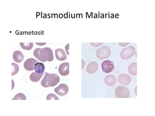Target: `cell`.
<instances>
[{
	"label": "cell",
	"mask_w": 155,
	"mask_h": 116,
	"mask_svg": "<svg viewBox=\"0 0 155 116\" xmlns=\"http://www.w3.org/2000/svg\"><path fill=\"white\" fill-rule=\"evenodd\" d=\"M33 56L42 61H52L54 60V54L52 50L50 48H36L33 51Z\"/></svg>",
	"instance_id": "6da1fadb"
},
{
	"label": "cell",
	"mask_w": 155,
	"mask_h": 116,
	"mask_svg": "<svg viewBox=\"0 0 155 116\" xmlns=\"http://www.w3.org/2000/svg\"><path fill=\"white\" fill-rule=\"evenodd\" d=\"M111 50L107 45H104L100 48H98L96 51V56L100 60L107 59L110 57L111 54Z\"/></svg>",
	"instance_id": "7a4b0ae2"
},
{
	"label": "cell",
	"mask_w": 155,
	"mask_h": 116,
	"mask_svg": "<svg viewBox=\"0 0 155 116\" xmlns=\"http://www.w3.org/2000/svg\"><path fill=\"white\" fill-rule=\"evenodd\" d=\"M136 53V48L133 45H130L126 48H124L120 53V57L123 60H127L131 59Z\"/></svg>",
	"instance_id": "3957f363"
},
{
	"label": "cell",
	"mask_w": 155,
	"mask_h": 116,
	"mask_svg": "<svg viewBox=\"0 0 155 116\" xmlns=\"http://www.w3.org/2000/svg\"><path fill=\"white\" fill-rule=\"evenodd\" d=\"M116 98H127L130 97V90L127 87L123 86H119L116 87L114 91Z\"/></svg>",
	"instance_id": "277c9868"
},
{
	"label": "cell",
	"mask_w": 155,
	"mask_h": 116,
	"mask_svg": "<svg viewBox=\"0 0 155 116\" xmlns=\"http://www.w3.org/2000/svg\"><path fill=\"white\" fill-rule=\"evenodd\" d=\"M101 68L105 73H108L112 72L114 69V64L112 61L105 60L102 63Z\"/></svg>",
	"instance_id": "5b68a950"
},
{
	"label": "cell",
	"mask_w": 155,
	"mask_h": 116,
	"mask_svg": "<svg viewBox=\"0 0 155 116\" xmlns=\"http://www.w3.org/2000/svg\"><path fill=\"white\" fill-rule=\"evenodd\" d=\"M60 77L57 74L52 73L50 74L47 79V84L49 87H54L57 85L60 82Z\"/></svg>",
	"instance_id": "8992f818"
},
{
	"label": "cell",
	"mask_w": 155,
	"mask_h": 116,
	"mask_svg": "<svg viewBox=\"0 0 155 116\" xmlns=\"http://www.w3.org/2000/svg\"><path fill=\"white\" fill-rule=\"evenodd\" d=\"M118 81L121 85L128 86L131 83V77L127 74L122 73L118 77Z\"/></svg>",
	"instance_id": "52a82bcc"
},
{
	"label": "cell",
	"mask_w": 155,
	"mask_h": 116,
	"mask_svg": "<svg viewBox=\"0 0 155 116\" xmlns=\"http://www.w3.org/2000/svg\"><path fill=\"white\" fill-rule=\"evenodd\" d=\"M38 61L33 58H29L25 61L24 63V68L26 70L28 71H33L34 70L35 65Z\"/></svg>",
	"instance_id": "ba28073f"
},
{
	"label": "cell",
	"mask_w": 155,
	"mask_h": 116,
	"mask_svg": "<svg viewBox=\"0 0 155 116\" xmlns=\"http://www.w3.org/2000/svg\"><path fill=\"white\" fill-rule=\"evenodd\" d=\"M54 92L60 96H64L68 93V87L65 84H60L58 87L54 89Z\"/></svg>",
	"instance_id": "9c48e42d"
},
{
	"label": "cell",
	"mask_w": 155,
	"mask_h": 116,
	"mask_svg": "<svg viewBox=\"0 0 155 116\" xmlns=\"http://www.w3.org/2000/svg\"><path fill=\"white\" fill-rule=\"evenodd\" d=\"M59 73L62 76H66L70 73V63H62L59 66Z\"/></svg>",
	"instance_id": "30bf717a"
},
{
	"label": "cell",
	"mask_w": 155,
	"mask_h": 116,
	"mask_svg": "<svg viewBox=\"0 0 155 116\" xmlns=\"http://www.w3.org/2000/svg\"><path fill=\"white\" fill-rule=\"evenodd\" d=\"M99 64L96 61H91L89 63L86 67V71L90 74H93L98 71Z\"/></svg>",
	"instance_id": "8fae6325"
},
{
	"label": "cell",
	"mask_w": 155,
	"mask_h": 116,
	"mask_svg": "<svg viewBox=\"0 0 155 116\" xmlns=\"http://www.w3.org/2000/svg\"><path fill=\"white\" fill-rule=\"evenodd\" d=\"M117 82L116 76L113 75H107L104 78V82L106 85L109 87L114 85Z\"/></svg>",
	"instance_id": "7c38bea8"
},
{
	"label": "cell",
	"mask_w": 155,
	"mask_h": 116,
	"mask_svg": "<svg viewBox=\"0 0 155 116\" xmlns=\"http://www.w3.org/2000/svg\"><path fill=\"white\" fill-rule=\"evenodd\" d=\"M55 56L57 60L59 61H63L66 60L67 58L66 53L62 48H57L55 50Z\"/></svg>",
	"instance_id": "4fadbf2b"
},
{
	"label": "cell",
	"mask_w": 155,
	"mask_h": 116,
	"mask_svg": "<svg viewBox=\"0 0 155 116\" xmlns=\"http://www.w3.org/2000/svg\"><path fill=\"white\" fill-rule=\"evenodd\" d=\"M13 58L14 60L16 63H20L24 60V55L21 51L16 50L14 51L13 54Z\"/></svg>",
	"instance_id": "5bb4252c"
},
{
	"label": "cell",
	"mask_w": 155,
	"mask_h": 116,
	"mask_svg": "<svg viewBox=\"0 0 155 116\" xmlns=\"http://www.w3.org/2000/svg\"><path fill=\"white\" fill-rule=\"evenodd\" d=\"M34 70L36 73H39V74L44 73V71L45 70L44 64H43V63H40V62L36 63L35 65Z\"/></svg>",
	"instance_id": "9a60e30c"
},
{
	"label": "cell",
	"mask_w": 155,
	"mask_h": 116,
	"mask_svg": "<svg viewBox=\"0 0 155 116\" xmlns=\"http://www.w3.org/2000/svg\"><path fill=\"white\" fill-rule=\"evenodd\" d=\"M44 73L39 74V73H36L35 72H33L32 73H31V75L30 76V79L31 80V81L33 82H38L40 80V79H41Z\"/></svg>",
	"instance_id": "2e32d148"
},
{
	"label": "cell",
	"mask_w": 155,
	"mask_h": 116,
	"mask_svg": "<svg viewBox=\"0 0 155 116\" xmlns=\"http://www.w3.org/2000/svg\"><path fill=\"white\" fill-rule=\"evenodd\" d=\"M128 71L129 73L132 76H136L137 63H131L129 65L128 67Z\"/></svg>",
	"instance_id": "e0dca14e"
},
{
	"label": "cell",
	"mask_w": 155,
	"mask_h": 116,
	"mask_svg": "<svg viewBox=\"0 0 155 116\" xmlns=\"http://www.w3.org/2000/svg\"><path fill=\"white\" fill-rule=\"evenodd\" d=\"M20 45L23 50H30L33 48V43H20Z\"/></svg>",
	"instance_id": "ac0fdd59"
},
{
	"label": "cell",
	"mask_w": 155,
	"mask_h": 116,
	"mask_svg": "<svg viewBox=\"0 0 155 116\" xmlns=\"http://www.w3.org/2000/svg\"><path fill=\"white\" fill-rule=\"evenodd\" d=\"M45 73V75L44 77L42 80V81L41 82V84L42 87H44V88H48V85L47 84V79H48L49 76L50 75V73L47 72H46Z\"/></svg>",
	"instance_id": "d6986e66"
},
{
	"label": "cell",
	"mask_w": 155,
	"mask_h": 116,
	"mask_svg": "<svg viewBox=\"0 0 155 116\" xmlns=\"http://www.w3.org/2000/svg\"><path fill=\"white\" fill-rule=\"evenodd\" d=\"M12 100H26V97L24 94L22 93H18L17 94L15 95V97Z\"/></svg>",
	"instance_id": "ffe728a7"
},
{
	"label": "cell",
	"mask_w": 155,
	"mask_h": 116,
	"mask_svg": "<svg viewBox=\"0 0 155 116\" xmlns=\"http://www.w3.org/2000/svg\"><path fill=\"white\" fill-rule=\"evenodd\" d=\"M12 66L13 67H14V71L12 73V76H14L18 73L20 68H19V66L15 63H12Z\"/></svg>",
	"instance_id": "44dd1931"
},
{
	"label": "cell",
	"mask_w": 155,
	"mask_h": 116,
	"mask_svg": "<svg viewBox=\"0 0 155 116\" xmlns=\"http://www.w3.org/2000/svg\"><path fill=\"white\" fill-rule=\"evenodd\" d=\"M47 100H59V98L56 96V95L53 94H50L48 95L46 97Z\"/></svg>",
	"instance_id": "7402d4cb"
},
{
	"label": "cell",
	"mask_w": 155,
	"mask_h": 116,
	"mask_svg": "<svg viewBox=\"0 0 155 116\" xmlns=\"http://www.w3.org/2000/svg\"><path fill=\"white\" fill-rule=\"evenodd\" d=\"M103 44H104L103 43H90V44L94 47H99L100 45H103Z\"/></svg>",
	"instance_id": "603a6c76"
},
{
	"label": "cell",
	"mask_w": 155,
	"mask_h": 116,
	"mask_svg": "<svg viewBox=\"0 0 155 116\" xmlns=\"http://www.w3.org/2000/svg\"><path fill=\"white\" fill-rule=\"evenodd\" d=\"M70 44H67V45L65 46V50H66V53L68 55H70V53H69V49H70Z\"/></svg>",
	"instance_id": "cb8c5ba5"
},
{
	"label": "cell",
	"mask_w": 155,
	"mask_h": 116,
	"mask_svg": "<svg viewBox=\"0 0 155 116\" xmlns=\"http://www.w3.org/2000/svg\"><path fill=\"white\" fill-rule=\"evenodd\" d=\"M130 43H119L118 44L122 47H126L127 45L130 44Z\"/></svg>",
	"instance_id": "d4e9b609"
},
{
	"label": "cell",
	"mask_w": 155,
	"mask_h": 116,
	"mask_svg": "<svg viewBox=\"0 0 155 116\" xmlns=\"http://www.w3.org/2000/svg\"><path fill=\"white\" fill-rule=\"evenodd\" d=\"M47 43H36V44L39 45H43L46 44Z\"/></svg>",
	"instance_id": "484cf974"
},
{
	"label": "cell",
	"mask_w": 155,
	"mask_h": 116,
	"mask_svg": "<svg viewBox=\"0 0 155 116\" xmlns=\"http://www.w3.org/2000/svg\"><path fill=\"white\" fill-rule=\"evenodd\" d=\"M82 61H83V62H82V63H83V67H82V69H83V67H84V61H83V59H82Z\"/></svg>",
	"instance_id": "4316f807"
}]
</instances>
